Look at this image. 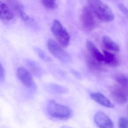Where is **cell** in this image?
<instances>
[{"instance_id":"cb8c5ba5","label":"cell","mask_w":128,"mask_h":128,"mask_svg":"<svg viewBox=\"0 0 128 128\" xmlns=\"http://www.w3.org/2000/svg\"><path fill=\"white\" fill-rule=\"evenodd\" d=\"M108 1L112 2H116L118 1V0H108Z\"/></svg>"},{"instance_id":"9a60e30c","label":"cell","mask_w":128,"mask_h":128,"mask_svg":"<svg viewBox=\"0 0 128 128\" xmlns=\"http://www.w3.org/2000/svg\"><path fill=\"white\" fill-rule=\"evenodd\" d=\"M48 88L51 91L57 94H63L67 93V88L56 84H50L48 86Z\"/></svg>"},{"instance_id":"3957f363","label":"cell","mask_w":128,"mask_h":128,"mask_svg":"<svg viewBox=\"0 0 128 128\" xmlns=\"http://www.w3.org/2000/svg\"><path fill=\"white\" fill-rule=\"evenodd\" d=\"M52 31L58 44L62 47L66 48L68 46L70 43V35L58 20H54L52 25Z\"/></svg>"},{"instance_id":"7c38bea8","label":"cell","mask_w":128,"mask_h":128,"mask_svg":"<svg viewBox=\"0 0 128 128\" xmlns=\"http://www.w3.org/2000/svg\"><path fill=\"white\" fill-rule=\"evenodd\" d=\"M25 63L31 72L37 77L41 76L42 75V70L40 66L36 62L27 59L26 60Z\"/></svg>"},{"instance_id":"5b68a950","label":"cell","mask_w":128,"mask_h":128,"mask_svg":"<svg viewBox=\"0 0 128 128\" xmlns=\"http://www.w3.org/2000/svg\"><path fill=\"white\" fill-rule=\"evenodd\" d=\"M95 17L89 7H86L83 9L81 21L83 28L86 31H92L96 28L97 22Z\"/></svg>"},{"instance_id":"44dd1931","label":"cell","mask_w":128,"mask_h":128,"mask_svg":"<svg viewBox=\"0 0 128 128\" xmlns=\"http://www.w3.org/2000/svg\"><path fill=\"white\" fill-rule=\"evenodd\" d=\"M118 7L122 13L128 19V9L127 7L122 4H120Z\"/></svg>"},{"instance_id":"277c9868","label":"cell","mask_w":128,"mask_h":128,"mask_svg":"<svg viewBox=\"0 0 128 128\" xmlns=\"http://www.w3.org/2000/svg\"><path fill=\"white\" fill-rule=\"evenodd\" d=\"M48 49L50 53L56 58L64 63L70 61V55L63 49L62 47L53 39H50L47 42Z\"/></svg>"},{"instance_id":"ac0fdd59","label":"cell","mask_w":128,"mask_h":128,"mask_svg":"<svg viewBox=\"0 0 128 128\" xmlns=\"http://www.w3.org/2000/svg\"><path fill=\"white\" fill-rule=\"evenodd\" d=\"M34 50L40 58L46 62H50L51 61V58L47 55L44 51L38 47H34Z\"/></svg>"},{"instance_id":"d6986e66","label":"cell","mask_w":128,"mask_h":128,"mask_svg":"<svg viewBox=\"0 0 128 128\" xmlns=\"http://www.w3.org/2000/svg\"><path fill=\"white\" fill-rule=\"evenodd\" d=\"M116 80L120 85H128V78L123 74H118L116 77Z\"/></svg>"},{"instance_id":"ba28073f","label":"cell","mask_w":128,"mask_h":128,"mask_svg":"<svg viewBox=\"0 0 128 128\" xmlns=\"http://www.w3.org/2000/svg\"><path fill=\"white\" fill-rule=\"evenodd\" d=\"M94 121L96 125L100 128H111L114 124L110 117L102 111H98L95 115Z\"/></svg>"},{"instance_id":"4fadbf2b","label":"cell","mask_w":128,"mask_h":128,"mask_svg":"<svg viewBox=\"0 0 128 128\" xmlns=\"http://www.w3.org/2000/svg\"><path fill=\"white\" fill-rule=\"evenodd\" d=\"M103 43L104 47L107 49L116 52L120 50L119 45L109 36L105 35L103 37Z\"/></svg>"},{"instance_id":"52a82bcc","label":"cell","mask_w":128,"mask_h":128,"mask_svg":"<svg viewBox=\"0 0 128 128\" xmlns=\"http://www.w3.org/2000/svg\"><path fill=\"white\" fill-rule=\"evenodd\" d=\"M120 86L114 89L112 96L116 103L123 104L128 100V85H120Z\"/></svg>"},{"instance_id":"e0dca14e","label":"cell","mask_w":128,"mask_h":128,"mask_svg":"<svg viewBox=\"0 0 128 128\" xmlns=\"http://www.w3.org/2000/svg\"><path fill=\"white\" fill-rule=\"evenodd\" d=\"M41 2L42 5L48 9L53 10L57 7L56 0H41Z\"/></svg>"},{"instance_id":"2e32d148","label":"cell","mask_w":128,"mask_h":128,"mask_svg":"<svg viewBox=\"0 0 128 128\" xmlns=\"http://www.w3.org/2000/svg\"><path fill=\"white\" fill-rule=\"evenodd\" d=\"M86 62L88 67L92 70H98L100 67L101 63L95 60L90 55L86 59Z\"/></svg>"},{"instance_id":"6da1fadb","label":"cell","mask_w":128,"mask_h":128,"mask_svg":"<svg viewBox=\"0 0 128 128\" xmlns=\"http://www.w3.org/2000/svg\"><path fill=\"white\" fill-rule=\"evenodd\" d=\"M89 7L96 18L104 22H110L115 17L110 8L102 0H87Z\"/></svg>"},{"instance_id":"ffe728a7","label":"cell","mask_w":128,"mask_h":128,"mask_svg":"<svg viewBox=\"0 0 128 128\" xmlns=\"http://www.w3.org/2000/svg\"><path fill=\"white\" fill-rule=\"evenodd\" d=\"M119 127L120 128H128V120L126 118H120L118 122Z\"/></svg>"},{"instance_id":"30bf717a","label":"cell","mask_w":128,"mask_h":128,"mask_svg":"<svg viewBox=\"0 0 128 128\" xmlns=\"http://www.w3.org/2000/svg\"><path fill=\"white\" fill-rule=\"evenodd\" d=\"M92 99L100 105L108 108L114 107L112 103L104 95L99 92H94L90 94Z\"/></svg>"},{"instance_id":"8992f818","label":"cell","mask_w":128,"mask_h":128,"mask_svg":"<svg viewBox=\"0 0 128 128\" xmlns=\"http://www.w3.org/2000/svg\"><path fill=\"white\" fill-rule=\"evenodd\" d=\"M16 74L18 79L25 86L32 89L36 88V84L32 75L27 69L22 67L18 68Z\"/></svg>"},{"instance_id":"9c48e42d","label":"cell","mask_w":128,"mask_h":128,"mask_svg":"<svg viewBox=\"0 0 128 128\" xmlns=\"http://www.w3.org/2000/svg\"><path fill=\"white\" fill-rule=\"evenodd\" d=\"M86 46L87 50L92 58L100 63L104 62V56L100 52L92 42L90 40L87 41Z\"/></svg>"},{"instance_id":"7a4b0ae2","label":"cell","mask_w":128,"mask_h":128,"mask_svg":"<svg viewBox=\"0 0 128 128\" xmlns=\"http://www.w3.org/2000/svg\"><path fill=\"white\" fill-rule=\"evenodd\" d=\"M46 109L50 116L58 119H68L71 118L73 114V112L70 108L60 104L54 100L49 101Z\"/></svg>"},{"instance_id":"5bb4252c","label":"cell","mask_w":128,"mask_h":128,"mask_svg":"<svg viewBox=\"0 0 128 128\" xmlns=\"http://www.w3.org/2000/svg\"><path fill=\"white\" fill-rule=\"evenodd\" d=\"M104 62L106 64L112 67H116L118 64V62L116 56L113 53L104 50Z\"/></svg>"},{"instance_id":"8fae6325","label":"cell","mask_w":128,"mask_h":128,"mask_svg":"<svg viewBox=\"0 0 128 128\" xmlns=\"http://www.w3.org/2000/svg\"><path fill=\"white\" fill-rule=\"evenodd\" d=\"M14 14L10 8L4 2L0 0V19L4 21L11 20Z\"/></svg>"},{"instance_id":"7402d4cb","label":"cell","mask_w":128,"mask_h":128,"mask_svg":"<svg viewBox=\"0 0 128 128\" xmlns=\"http://www.w3.org/2000/svg\"><path fill=\"white\" fill-rule=\"evenodd\" d=\"M5 79V71L2 65L0 63V82H2Z\"/></svg>"},{"instance_id":"603a6c76","label":"cell","mask_w":128,"mask_h":128,"mask_svg":"<svg viewBox=\"0 0 128 128\" xmlns=\"http://www.w3.org/2000/svg\"><path fill=\"white\" fill-rule=\"evenodd\" d=\"M73 73L74 75H76V77H78V78H80V74L78 73V72L76 71H73Z\"/></svg>"}]
</instances>
